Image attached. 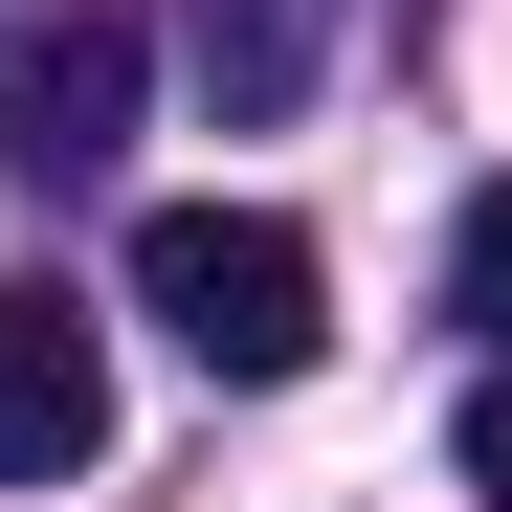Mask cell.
I'll use <instances>...</instances> for the list:
<instances>
[{
    "label": "cell",
    "mask_w": 512,
    "mask_h": 512,
    "mask_svg": "<svg viewBox=\"0 0 512 512\" xmlns=\"http://www.w3.org/2000/svg\"><path fill=\"white\" fill-rule=\"evenodd\" d=\"M134 312L179 334L201 379H312L334 357V268H312V223H268V201H156L134 223Z\"/></svg>",
    "instance_id": "1"
},
{
    "label": "cell",
    "mask_w": 512,
    "mask_h": 512,
    "mask_svg": "<svg viewBox=\"0 0 512 512\" xmlns=\"http://www.w3.org/2000/svg\"><path fill=\"white\" fill-rule=\"evenodd\" d=\"M134 112H156V23H134V0H67V23L0 67V179H45V201H67V179H112Z\"/></svg>",
    "instance_id": "2"
},
{
    "label": "cell",
    "mask_w": 512,
    "mask_h": 512,
    "mask_svg": "<svg viewBox=\"0 0 512 512\" xmlns=\"http://www.w3.org/2000/svg\"><path fill=\"white\" fill-rule=\"evenodd\" d=\"M112 446V312L90 290H0V490H67Z\"/></svg>",
    "instance_id": "3"
},
{
    "label": "cell",
    "mask_w": 512,
    "mask_h": 512,
    "mask_svg": "<svg viewBox=\"0 0 512 512\" xmlns=\"http://www.w3.org/2000/svg\"><path fill=\"white\" fill-rule=\"evenodd\" d=\"M312 67H334V0H179V90H201L223 134L312 112Z\"/></svg>",
    "instance_id": "4"
},
{
    "label": "cell",
    "mask_w": 512,
    "mask_h": 512,
    "mask_svg": "<svg viewBox=\"0 0 512 512\" xmlns=\"http://www.w3.org/2000/svg\"><path fill=\"white\" fill-rule=\"evenodd\" d=\"M446 312H468V334H490V357H512V179H490V201L446 223Z\"/></svg>",
    "instance_id": "5"
},
{
    "label": "cell",
    "mask_w": 512,
    "mask_h": 512,
    "mask_svg": "<svg viewBox=\"0 0 512 512\" xmlns=\"http://www.w3.org/2000/svg\"><path fill=\"white\" fill-rule=\"evenodd\" d=\"M468 512H512V379L468 401Z\"/></svg>",
    "instance_id": "6"
}]
</instances>
